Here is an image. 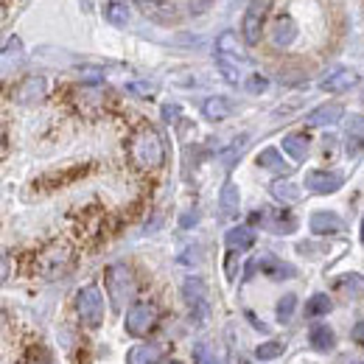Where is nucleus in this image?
<instances>
[{"instance_id": "obj_40", "label": "nucleus", "mask_w": 364, "mask_h": 364, "mask_svg": "<svg viewBox=\"0 0 364 364\" xmlns=\"http://www.w3.org/2000/svg\"><path fill=\"white\" fill-rule=\"evenodd\" d=\"M362 241H364V219H362Z\"/></svg>"}, {"instance_id": "obj_19", "label": "nucleus", "mask_w": 364, "mask_h": 364, "mask_svg": "<svg viewBox=\"0 0 364 364\" xmlns=\"http://www.w3.org/2000/svg\"><path fill=\"white\" fill-rule=\"evenodd\" d=\"M297 37V23L291 17H280L272 26V46L274 48H289Z\"/></svg>"}, {"instance_id": "obj_18", "label": "nucleus", "mask_w": 364, "mask_h": 364, "mask_svg": "<svg viewBox=\"0 0 364 364\" xmlns=\"http://www.w3.org/2000/svg\"><path fill=\"white\" fill-rule=\"evenodd\" d=\"M238 208H241V191L232 180H228L222 185V193H219V210L225 219H235L238 216Z\"/></svg>"}, {"instance_id": "obj_39", "label": "nucleus", "mask_w": 364, "mask_h": 364, "mask_svg": "<svg viewBox=\"0 0 364 364\" xmlns=\"http://www.w3.org/2000/svg\"><path fill=\"white\" fill-rule=\"evenodd\" d=\"M20 364H48L46 359H40V356H28V359H23Z\"/></svg>"}, {"instance_id": "obj_12", "label": "nucleus", "mask_w": 364, "mask_h": 364, "mask_svg": "<svg viewBox=\"0 0 364 364\" xmlns=\"http://www.w3.org/2000/svg\"><path fill=\"white\" fill-rule=\"evenodd\" d=\"M356 85H359V73L350 68H331L319 82V87L325 92H348Z\"/></svg>"}, {"instance_id": "obj_23", "label": "nucleus", "mask_w": 364, "mask_h": 364, "mask_svg": "<svg viewBox=\"0 0 364 364\" xmlns=\"http://www.w3.org/2000/svg\"><path fill=\"white\" fill-rule=\"evenodd\" d=\"M309 345H311V350H317V353H328V350H333L336 336H333V331H331L328 325H314V328L309 331Z\"/></svg>"}, {"instance_id": "obj_11", "label": "nucleus", "mask_w": 364, "mask_h": 364, "mask_svg": "<svg viewBox=\"0 0 364 364\" xmlns=\"http://www.w3.org/2000/svg\"><path fill=\"white\" fill-rule=\"evenodd\" d=\"M252 272H261L267 274V277H274V280H283V277H294V267H289V264H283L280 258H274L269 252H264V255H258L252 264H250V269H247V277Z\"/></svg>"}, {"instance_id": "obj_13", "label": "nucleus", "mask_w": 364, "mask_h": 364, "mask_svg": "<svg viewBox=\"0 0 364 364\" xmlns=\"http://www.w3.org/2000/svg\"><path fill=\"white\" fill-rule=\"evenodd\" d=\"M137 6L143 9V14L154 23H163V26H171V23H180V11L174 3L168 0H135Z\"/></svg>"}, {"instance_id": "obj_25", "label": "nucleus", "mask_w": 364, "mask_h": 364, "mask_svg": "<svg viewBox=\"0 0 364 364\" xmlns=\"http://www.w3.org/2000/svg\"><path fill=\"white\" fill-rule=\"evenodd\" d=\"M129 17H132V11H129V6H127L124 0H109V3H104V20H107L109 26L124 28V26L129 23Z\"/></svg>"}, {"instance_id": "obj_4", "label": "nucleus", "mask_w": 364, "mask_h": 364, "mask_svg": "<svg viewBox=\"0 0 364 364\" xmlns=\"http://www.w3.org/2000/svg\"><path fill=\"white\" fill-rule=\"evenodd\" d=\"M76 314H79L85 328H90V331L101 328V322H104V294L95 283L85 286L76 294Z\"/></svg>"}, {"instance_id": "obj_26", "label": "nucleus", "mask_w": 364, "mask_h": 364, "mask_svg": "<svg viewBox=\"0 0 364 364\" xmlns=\"http://www.w3.org/2000/svg\"><path fill=\"white\" fill-rule=\"evenodd\" d=\"M272 196L277 202H283V205H294V202L303 199V191H300L294 182L277 180V182H272Z\"/></svg>"}, {"instance_id": "obj_5", "label": "nucleus", "mask_w": 364, "mask_h": 364, "mask_svg": "<svg viewBox=\"0 0 364 364\" xmlns=\"http://www.w3.org/2000/svg\"><path fill=\"white\" fill-rule=\"evenodd\" d=\"M70 261H73V250L65 241H53L37 255V272L46 280H53L70 267Z\"/></svg>"}, {"instance_id": "obj_15", "label": "nucleus", "mask_w": 364, "mask_h": 364, "mask_svg": "<svg viewBox=\"0 0 364 364\" xmlns=\"http://www.w3.org/2000/svg\"><path fill=\"white\" fill-rule=\"evenodd\" d=\"M46 79L43 76H28V79H23L17 87H14V92H11V98L17 101V104H37L40 98H46Z\"/></svg>"}, {"instance_id": "obj_38", "label": "nucleus", "mask_w": 364, "mask_h": 364, "mask_svg": "<svg viewBox=\"0 0 364 364\" xmlns=\"http://www.w3.org/2000/svg\"><path fill=\"white\" fill-rule=\"evenodd\" d=\"M180 225H182V228H191V225H196V213H185Z\"/></svg>"}, {"instance_id": "obj_30", "label": "nucleus", "mask_w": 364, "mask_h": 364, "mask_svg": "<svg viewBox=\"0 0 364 364\" xmlns=\"http://www.w3.org/2000/svg\"><path fill=\"white\" fill-rule=\"evenodd\" d=\"M280 353H283V342H264V345L255 348V356H258L261 362H272Z\"/></svg>"}, {"instance_id": "obj_24", "label": "nucleus", "mask_w": 364, "mask_h": 364, "mask_svg": "<svg viewBox=\"0 0 364 364\" xmlns=\"http://www.w3.org/2000/svg\"><path fill=\"white\" fill-rule=\"evenodd\" d=\"M309 137L303 135V132H291V135L283 137V151L291 157V160H297V163H303L306 157H309Z\"/></svg>"}, {"instance_id": "obj_7", "label": "nucleus", "mask_w": 364, "mask_h": 364, "mask_svg": "<svg viewBox=\"0 0 364 364\" xmlns=\"http://www.w3.org/2000/svg\"><path fill=\"white\" fill-rule=\"evenodd\" d=\"M252 222L261 225V228L272 230L277 235H289L297 230V219L289 213V210H269V208H261L252 213Z\"/></svg>"}, {"instance_id": "obj_22", "label": "nucleus", "mask_w": 364, "mask_h": 364, "mask_svg": "<svg viewBox=\"0 0 364 364\" xmlns=\"http://www.w3.org/2000/svg\"><path fill=\"white\" fill-rule=\"evenodd\" d=\"M225 244H228L230 252H244V250H250L255 244V232H252V228H244V225L232 228L225 235Z\"/></svg>"}, {"instance_id": "obj_8", "label": "nucleus", "mask_w": 364, "mask_h": 364, "mask_svg": "<svg viewBox=\"0 0 364 364\" xmlns=\"http://www.w3.org/2000/svg\"><path fill=\"white\" fill-rule=\"evenodd\" d=\"M157 325V309L154 303H135L127 311V333L132 336H146Z\"/></svg>"}, {"instance_id": "obj_27", "label": "nucleus", "mask_w": 364, "mask_h": 364, "mask_svg": "<svg viewBox=\"0 0 364 364\" xmlns=\"http://www.w3.org/2000/svg\"><path fill=\"white\" fill-rule=\"evenodd\" d=\"M11 62H14V68L23 62V43L17 40V37H11L6 48H3V76H9L11 73Z\"/></svg>"}, {"instance_id": "obj_16", "label": "nucleus", "mask_w": 364, "mask_h": 364, "mask_svg": "<svg viewBox=\"0 0 364 364\" xmlns=\"http://www.w3.org/2000/svg\"><path fill=\"white\" fill-rule=\"evenodd\" d=\"M309 228H311V232H317V235H339L345 230V222L336 213H331V210H317L309 219Z\"/></svg>"}, {"instance_id": "obj_34", "label": "nucleus", "mask_w": 364, "mask_h": 364, "mask_svg": "<svg viewBox=\"0 0 364 364\" xmlns=\"http://www.w3.org/2000/svg\"><path fill=\"white\" fill-rule=\"evenodd\" d=\"M163 118H166V124H174L180 118V104H166L163 107Z\"/></svg>"}, {"instance_id": "obj_10", "label": "nucleus", "mask_w": 364, "mask_h": 364, "mask_svg": "<svg viewBox=\"0 0 364 364\" xmlns=\"http://www.w3.org/2000/svg\"><path fill=\"white\" fill-rule=\"evenodd\" d=\"M342 185H345V177L339 171H322V168H317V171H309L306 174V188L311 193H319V196L336 193Z\"/></svg>"}, {"instance_id": "obj_36", "label": "nucleus", "mask_w": 364, "mask_h": 364, "mask_svg": "<svg viewBox=\"0 0 364 364\" xmlns=\"http://www.w3.org/2000/svg\"><path fill=\"white\" fill-rule=\"evenodd\" d=\"M353 339H356L359 345H364V322H359V325L353 328Z\"/></svg>"}, {"instance_id": "obj_32", "label": "nucleus", "mask_w": 364, "mask_h": 364, "mask_svg": "<svg viewBox=\"0 0 364 364\" xmlns=\"http://www.w3.org/2000/svg\"><path fill=\"white\" fill-rule=\"evenodd\" d=\"M294 306H297V297L294 294H283L280 303H277V319L280 322H289L291 314H294Z\"/></svg>"}, {"instance_id": "obj_1", "label": "nucleus", "mask_w": 364, "mask_h": 364, "mask_svg": "<svg viewBox=\"0 0 364 364\" xmlns=\"http://www.w3.org/2000/svg\"><path fill=\"white\" fill-rule=\"evenodd\" d=\"M129 157L137 168L143 171H154L166 163V146H163V137L157 135L151 127H143L137 129L135 137L129 140Z\"/></svg>"}, {"instance_id": "obj_41", "label": "nucleus", "mask_w": 364, "mask_h": 364, "mask_svg": "<svg viewBox=\"0 0 364 364\" xmlns=\"http://www.w3.org/2000/svg\"><path fill=\"white\" fill-rule=\"evenodd\" d=\"M160 364H180V362H160Z\"/></svg>"}, {"instance_id": "obj_33", "label": "nucleus", "mask_w": 364, "mask_h": 364, "mask_svg": "<svg viewBox=\"0 0 364 364\" xmlns=\"http://www.w3.org/2000/svg\"><path fill=\"white\" fill-rule=\"evenodd\" d=\"M193 364H216V359L210 356V350L205 345H196L193 348Z\"/></svg>"}, {"instance_id": "obj_35", "label": "nucleus", "mask_w": 364, "mask_h": 364, "mask_svg": "<svg viewBox=\"0 0 364 364\" xmlns=\"http://www.w3.org/2000/svg\"><path fill=\"white\" fill-rule=\"evenodd\" d=\"M362 151V137H356V135H348V154H359Z\"/></svg>"}, {"instance_id": "obj_31", "label": "nucleus", "mask_w": 364, "mask_h": 364, "mask_svg": "<svg viewBox=\"0 0 364 364\" xmlns=\"http://www.w3.org/2000/svg\"><path fill=\"white\" fill-rule=\"evenodd\" d=\"M244 90L252 92V95H261V92L269 90V79H267V76H261V73H252V76H247Z\"/></svg>"}, {"instance_id": "obj_21", "label": "nucleus", "mask_w": 364, "mask_h": 364, "mask_svg": "<svg viewBox=\"0 0 364 364\" xmlns=\"http://www.w3.org/2000/svg\"><path fill=\"white\" fill-rule=\"evenodd\" d=\"M255 166H258V168H264V171H274V174H289V171H291V166L280 157V151L272 149V146H269V149H264V151L255 157Z\"/></svg>"}, {"instance_id": "obj_9", "label": "nucleus", "mask_w": 364, "mask_h": 364, "mask_svg": "<svg viewBox=\"0 0 364 364\" xmlns=\"http://www.w3.org/2000/svg\"><path fill=\"white\" fill-rule=\"evenodd\" d=\"M182 297L191 309V317L196 319H205L208 317V291H205V283L199 277H188L185 286H182Z\"/></svg>"}, {"instance_id": "obj_3", "label": "nucleus", "mask_w": 364, "mask_h": 364, "mask_svg": "<svg viewBox=\"0 0 364 364\" xmlns=\"http://www.w3.org/2000/svg\"><path fill=\"white\" fill-rule=\"evenodd\" d=\"M104 286H107V294H109V303L115 311H121L127 303H132L137 291L135 272L127 267V264H112L107 267L104 272Z\"/></svg>"}, {"instance_id": "obj_17", "label": "nucleus", "mask_w": 364, "mask_h": 364, "mask_svg": "<svg viewBox=\"0 0 364 364\" xmlns=\"http://www.w3.org/2000/svg\"><path fill=\"white\" fill-rule=\"evenodd\" d=\"M232 112H235V104L230 101L228 95H210V98L202 104V115H205L208 121H228Z\"/></svg>"}, {"instance_id": "obj_20", "label": "nucleus", "mask_w": 364, "mask_h": 364, "mask_svg": "<svg viewBox=\"0 0 364 364\" xmlns=\"http://www.w3.org/2000/svg\"><path fill=\"white\" fill-rule=\"evenodd\" d=\"M160 356H163V348L149 342V345H135L129 348L127 353V364H160Z\"/></svg>"}, {"instance_id": "obj_6", "label": "nucleus", "mask_w": 364, "mask_h": 364, "mask_svg": "<svg viewBox=\"0 0 364 364\" xmlns=\"http://www.w3.org/2000/svg\"><path fill=\"white\" fill-rule=\"evenodd\" d=\"M269 6H272V0H250V6L244 11V20H241V37H244L247 46H258L261 43Z\"/></svg>"}, {"instance_id": "obj_29", "label": "nucleus", "mask_w": 364, "mask_h": 364, "mask_svg": "<svg viewBox=\"0 0 364 364\" xmlns=\"http://www.w3.org/2000/svg\"><path fill=\"white\" fill-rule=\"evenodd\" d=\"M333 306H331V297L328 294H314L309 303H306V317H322L328 314Z\"/></svg>"}, {"instance_id": "obj_37", "label": "nucleus", "mask_w": 364, "mask_h": 364, "mask_svg": "<svg viewBox=\"0 0 364 364\" xmlns=\"http://www.w3.org/2000/svg\"><path fill=\"white\" fill-rule=\"evenodd\" d=\"M129 90L143 92V95H151V92H154V87H146V85H129Z\"/></svg>"}, {"instance_id": "obj_28", "label": "nucleus", "mask_w": 364, "mask_h": 364, "mask_svg": "<svg viewBox=\"0 0 364 364\" xmlns=\"http://www.w3.org/2000/svg\"><path fill=\"white\" fill-rule=\"evenodd\" d=\"M336 286H339V291H345V294H350V297L364 294V277L362 274H342V277L336 280Z\"/></svg>"}, {"instance_id": "obj_14", "label": "nucleus", "mask_w": 364, "mask_h": 364, "mask_svg": "<svg viewBox=\"0 0 364 364\" xmlns=\"http://www.w3.org/2000/svg\"><path fill=\"white\" fill-rule=\"evenodd\" d=\"M342 115H345V107L342 104H336V101H328V104H319L317 109H311L309 115H306V127H336L339 121H342Z\"/></svg>"}, {"instance_id": "obj_2", "label": "nucleus", "mask_w": 364, "mask_h": 364, "mask_svg": "<svg viewBox=\"0 0 364 364\" xmlns=\"http://www.w3.org/2000/svg\"><path fill=\"white\" fill-rule=\"evenodd\" d=\"M216 65L230 85H238L244 76V68L250 65V56L238 46V37L232 31H222L216 40Z\"/></svg>"}]
</instances>
